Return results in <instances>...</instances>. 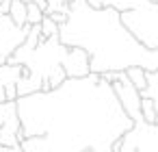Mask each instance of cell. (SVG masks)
Segmentation results:
<instances>
[{"label":"cell","mask_w":158,"mask_h":152,"mask_svg":"<svg viewBox=\"0 0 158 152\" xmlns=\"http://www.w3.org/2000/svg\"><path fill=\"white\" fill-rule=\"evenodd\" d=\"M69 11H72V7H69L67 0H48V2H46V15H52V13L69 15Z\"/></svg>","instance_id":"4fadbf2b"},{"label":"cell","mask_w":158,"mask_h":152,"mask_svg":"<svg viewBox=\"0 0 158 152\" xmlns=\"http://www.w3.org/2000/svg\"><path fill=\"white\" fill-rule=\"evenodd\" d=\"M126 76H128V78H130V83L141 91V96L147 91V85H149V83H147V70H143V67H139V65H136V67L126 70Z\"/></svg>","instance_id":"30bf717a"},{"label":"cell","mask_w":158,"mask_h":152,"mask_svg":"<svg viewBox=\"0 0 158 152\" xmlns=\"http://www.w3.org/2000/svg\"><path fill=\"white\" fill-rule=\"evenodd\" d=\"M26 7H28L26 24H28V26H39V24H41V20L46 18V11H44V9H41L37 2H28Z\"/></svg>","instance_id":"7c38bea8"},{"label":"cell","mask_w":158,"mask_h":152,"mask_svg":"<svg viewBox=\"0 0 158 152\" xmlns=\"http://www.w3.org/2000/svg\"><path fill=\"white\" fill-rule=\"evenodd\" d=\"M117 152H136V150H134V145H132V143H128V141H126V137H123L121 150H117Z\"/></svg>","instance_id":"2e32d148"},{"label":"cell","mask_w":158,"mask_h":152,"mask_svg":"<svg viewBox=\"0 0 158 152\" xmlns=\"http://www.w3.org/2000/svg\"><path fill=\"white\" fill-rule=\"evenodd\" d=\"M31 26H15L9 15L0 13V65L9 63L11 57L18 52V48L24 44Z\"/></svg>","instance_id":"277c9868"},{"label":"cell","mask_w":158,"mask_h":152,"mask_svg":"<svg viewBox=\"0 0 158 152\" xmlns=\"http://www.w3.org/2000/svg\"><path fill=\"white\" fill-rule=\"evenodd\" d=\"M22 152H117L134 122L123 113L113 85L100 74L67 78L54 91L18 100Z\"/></svg>","instance_id":"6da1fadb"},{"label":"cell","mask_w":158,"mask_h":152,"mask_svg":"<svg viewBox=\"0 0 158 152\" xmlns=\"http://www.w3.org/2000/svg\"><path fill=\"white\" fill-rule=\"evenodd\" d=\"M0 152H22V148H7V145H0Z\"/></svg>","instance_id":"e0dca14e"},{"label":"cell","mask_w":158,"mask_h":152,"mask_svg":"<svg viewBox=\"0 0 158 152\" xmlns=\"http://www.w3.org/2000/svg\"><path fill=\"white\" fill-rule=\"evenodd\" d=\"M154 106H156V126H158V100H154Z\"/></svg>","instance_id":"ac0fdd59"},{"label":"cell","mask_w":158,"mask_h":152,"mask_svg":"<svg viewBox=\"0 0 158 152\" xmlns=\"http://www.w3.org/2000/svg\"><path fill=\"white\" fill-rule=\"evenodd\" d=\"M147 2L149 0H87V5L91 9H115L119 13L136 9V7H143Z\"/></svg>","instance_id":"ba28073f"},{"label":"cell","mask_w":158,"mask_h":152,"mask_svg":"<svg viewBox=\"0 0 158 152\" xmlns=\"http://www.w3.org/2000/svg\"><path fill=\"white\" fill-rule=\"evenodd\" d=\"M121 24L145 50H158V2H147L143 7L123 11Z\"/></svg>","instance_id":"3957f363"},{"label":"cell","mask_w":158,"mask_h":152,"mask_svg":"<svg viewBox=\"0 0 158 152\" xmlns=\"http://www.w3.org/2000/svg\"><path fill=\"white\" fill-rule=\"evenodd\" d=\"M24 65L2 63L0 65V102H18V80L22 78Z\"/></svg>","instance_id":"52a82bcc"},{"label":"cell","mask_w":158,"mask_h":152,"mask_svg":"<svg viewBox=\"0 0 158 152\" xmlns=\"http://www.w3.org/2000/svg\"><path fill=\"white\" fill-rule=\"evenodd\" d=\"M85 152H95V150H85Z\"/></svg>","instance_id":"d6986e66"},{"label":"cell","mask_w":158,"mask_h":152,"mask_svg":"<svg viewBox=\"0 0 158 152\" xmlns=\"http://www.w3.org/2000/svg\"><path fill=\"white\" fill-rule=\"evenodd\" d=\"M149 2H158V0H149Z\"/></svg>","instance_id":"ffe728a7"},{"label":"cell","mask_w":158,"mask_h":152,"mask_svg":"<svg viewBox=\"0 0 158 152\" xmlns=\"http://www.w3.org/2000/svg\"><path fill=\"white\" fill-rule=\"evenodd\" d=\"M28 2H24V0H13L11 2V9H9V18L13 20L15 26H28L26 24V15H28Z\"/></svg>","instance_id":"9c48e42d"},{"label":"cell","mask_w":158,"mask_h":152,"mask_svg":"<svg viewBox=\"0 0 158 152\" xmlns=\"http://www.w3.org/2000/svg\"><path fill=\"white\" fill-rule=\"evenodd\" d=\"M63 70L67 78H87L91 74V57L85 48H67L63 57Z\"/></svg>","instance_id":"8992f818"},{"label":"cell","mask_w":158,"mask_h":152,"mask_svg":"<svg viewBox=\"0 0 158 152\" xmlns=\"http://www.w3.org/2000/svg\"><path fill=\"white\" fill-rule=\"evenodd\" d=\"M56 35H59V24L50 15H46L41 20V37L44 39H50V37H56Z\"/></svg>","instance_id":"5bb4252c"},{"label":"cell","mask_w":158,"mask_h":152,"mask_svg":"<svg viewBox=\"0 0 158 152\" xmlns=\"http://www.w3.org/2000/svg\"><path fill=\"white\" fill-rule=\"evenodd\" d=\"M11 2H13V0H0V13H2V15H9Z\"/></svg>","instance_id":"9a60e30c"},{"label":"cell","mask_w":158,"mask_h":152,"mask_svg":"<svg viewBox=\"0 0 158 152\" xmlns=\"http://www.w3.org/2000/svg\"><path fill=\"white\" fill-rule=\"evenodd\" d=\"M141 113H143V122L145 124H154L156 126V106L152 98L141 96Z\"/></svg>","instance_id":"8fae6325"},{"label":"cell","mask_w":158,"mask_h":152,"mask_svg":"<svg viewBox=\"0 0 158 152\" xmlns=\"http://www.w3.org/2000/svg\"><path fill=\"white\" fill-rule=\"evenodd\" d=\"M59 39L67 48H85L91 57V74L126 72L143 67L158 72V50H145L121 24L115 9H91L87 0H74L67 22L59 28Z\"/></svg>","instance_id":"7a4b0ae2"},{"label":"cell","mask_w":158,"mask_h":152,"mask_svg":"<svg viewBox=\"0 0 158 152\" xmlns=\"http://www.w3.org/2000/svg\"><path fill=\"white\" fill-rule=\"evenodd\" d=\"M126 141L134 145L136 152H158V126L154 124H134V128L126 135Z\"/></svg>","instance_id":"5b68a950"}]
</instances>
